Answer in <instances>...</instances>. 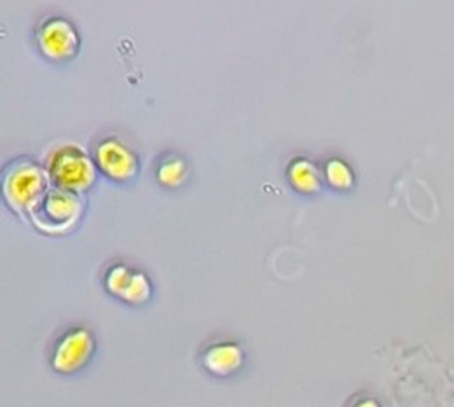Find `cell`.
Masks as SVG:
<instances>
[{
    "instance_id": "ba28073f",
    "label": "cell",
    "mask_w": 454,
    "mask_h": 407,
    "mask_svg": "<svg viewBox=\"0 0 454 407\" xmlns=\"http://www.w3.org/2000/svg\"><path fill=\"white\" fill-rule=\"evenodd\" d=\"M288 176L292 185L301 192H317L320 189L317 167H313L308 160H295L288 168Z\"/></svg>"
},
{
    "instance_id": "8992f818",
    "label": "cell",
    "mask_w": 454,
    "mask_h": 407,
    "mask_svg": "<svg viewBox=\"0 0 454 407\" xmlns=\"http://www.w3.org/2000/svg\"><path fill=\"white\" fill-rule=\"evenodd\" d=\"M97 163L104 174L119 182H126L137 174L135 154L115 138H107L97 147Z\"/></svg>"
},
{
    "instance_id": "3957f363",
    "label": "cell",
    "mask_w": 454,
    "mask_h": 407,
    "mask_svg": "<svg viewBox=\"0 0 454 407\" xmlns=\"http://www.w3.org/2000/svg\"><path fill=\"white\" fill-rule=\"evenodd\" d=\"M32 212H35L34 219L39 228L46 231H63L77 221L81 203L70 191L55 189L48 191Z\"/></svg>"
},
{
    "instance_id": "30bf717a",
    "label": "cell",
    "mask_w": 454,
    "mask_h": 407,
    "mask_svg": "<svg viewBox=\"0 0 454 407\" xmlns=\"http://www.w3.org/2000/svg\"><path fill=\"white\" fill-rule=\"evenodd\" d=\"M151 292L153 289H151L149 278L140 271H133L129 284H128L126 291L122 292L121 299L129 304H142L151 297Z\"/></svg>"
},
{
    "instance_id": "7c38bea8",
    "label": "cell",
    "mask_w": 454,
    "mask_h": 407,
    "mask_svg": "<svg viewBox=\"0 0 454 407\" xmlns=\"http://www.w3.org/2000/svg\"><path fill=\"white\" fill-rule=\"evenodd\" d=\"M327 178L336 189H348L353 184L351 170L340 160H333L331 163H327Z\"/></svg>"
},
{
    "instance_id": "277c9868",
    "label": "cell",
    "mask_w": 454,
    "mask_h": 407,
    "mask_svg": "<svg viewBox=\"0 0 454 407\" xmlns=\"http://www.w3.org/2000/svg\"><path fill=\"white\" fill-rule=\"evenodd\" d=\"M95 348L93 336L86 329H74L58 343L53 355V367L58 372L72 374L86 365Z\"/></svg>"
},
{
    "instance_id": "5b68a950",
    "label": "cell",
    "mask_w": 454,
    "mask_h": 407,
    "mask_svg": "<svg viewBox=\"0 0 454 407\" xmlns=\"http://www.w3.org/2000/svg\"><path fill=\"white\" fill-rule=\"evenodd\" d=\"M41 51L51 59H72L79 48L75 28L63 18H50L43 23L39 35Z\"/></svg>"
},
{
    "instance_id": "9c48e42d",
    "label": "cell",
    "mask_w": 454,
    "mask_h": 407,
    "mask_svg": "<svg viewBox=\"0 0 454 407\" xmlns=\"http://www.w3.org/2000/svg\"><path fill=\"white\" fill-rule=\"evenodd\" d=\"M187 178V165L184 160L170 156L163 160V163L158 168V180L167 187H178Z\"/></svg>"
},
{
    "instance_id": "52a82bcc",
    "label": "cell",
    "mask_w": 454,
    "mask_h": 407,
    "mask_svg": "<svg viewBox=\"0 0 454 407\" xmlns=\"http://www.w3.org/2000/svg\"><path fill=\"white\" fill-rule=\"evenodd\" d=\"M243 349L234 343H221L207 349L203 356V365L214 374L226 378L234 374L243 365Z\"/></svg>"
},
{
    "instance_id": "6da1fadb",
    "label": "cell",
    "mask_w": 454,
    "mask_h": 407,
    "mask_svg": "<svg viewBox=\"0 0 454 407\" xmlns=\"http://www.w3.org/2000/svg\"><path fill=\"white\" fill-rule=\"evenodd\" d=\"M48 172L59 189L79 192L95 180V167L88 154L75 145H63L50 156Z\"/></svg>"
},
{
    "instance_id": "4fadbf2b",
    "label": "cell",
    "mask_w": 454,
    "mask_h": 407,
    "mask_svg": "<svg viewBox=\"0 0 454 407\" xmlns=\"http://www.w3.org/2000/svg\"><path fill=\"white\" fill-rule=\"evenodd\" d=\"M356 407H380L374 401H364L362 404H358Z\"/></svg>"
},
{
    "instance_id": "7a4b0ae2",
    "label": "cell",
    "mask_w": 454,
    "mask_h": 407,
    "mask_svg": "<svg viewBox=\"0 0 454 407\" xmlns=\"http://www.w3.org/2000/svg\"><path fill=\"white\" fill-rule=\"evenodd\" d=\"M48 178L34 165H21L5 178V198L16 210H34L46 194Z\"/></svg>"
},
{
    "instance_id": "8fae6325",
    "label": "cell",
    "mask_w": 454,
    "mask_h": 407,
    "mask_svg": "<svg viewBox=\"0 0 454 407\" xmlns=\"http://www.w3.org/2000/svg\"><path fill=\"white\" fill-rule=\"evenodd\" d=\"M133 271L128 268V266H114L113 270L107 273L106 277V286H107V291L121 297L122 292L126 291L128 284H129V278H131Z\"/></svg>"
}]
</instances>
